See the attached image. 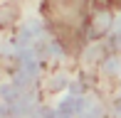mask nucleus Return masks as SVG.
I'll return each instance as SVG.
<instances>
[{
    "label": "nucleus",
    "instance_id": "2",
    "mask_svg": "<svg viewBox=\"0 0 121 118\" xmlns=\"http://www.w3.org/2000/svg\"><path fill=\"white\" fill-rule=\"evenodd\" d=\"M109 5H114V8H121V0H106Z\"/></svg>",
    "mask_w": 121,
    "mask_h": 118
},
{
    "label": "nucleus",
    "instance_id": "1",
    "mask_svg": "<svg viewBox=\"0 0 121 118\" xmlns=\"http://www.w3.org/2000/svg\"><path fill=\"white\" fill-rule=\"evenodd\" d=\"M42 15L49 25V32L64 49L67 52L79 49L86 27L84 0H45Z\"/></svg>",
    "mask_w": 121,
    "mask_h": 118
}]
</instances>
